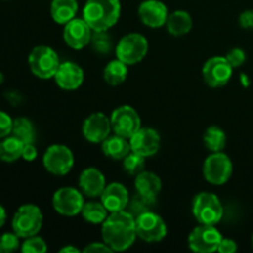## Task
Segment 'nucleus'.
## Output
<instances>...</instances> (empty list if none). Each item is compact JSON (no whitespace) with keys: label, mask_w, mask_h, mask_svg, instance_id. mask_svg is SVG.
I'll use <instances>...</instances> for the list:
<instances>
[{"label":"nucleus","mask_w":253,"mask_h":253,"mask_svg":"<svg viewBox=\"0 0 253 253\" xmlns=\"http://www.w3.org/2000/svg\"><path fill=\"white\" fill-rule=\"evenodd\" d=\"M100 202L103 203L109 212L121 211V210H126L127 208L128 202H130V194L125 185L119 182H113L106 184L105 189L100 195Z\"/></svg>","instance_id":"6ab92c4d"},{"label":"nucleus","mask_w":253,"mask_h":253,"mask_svg":"<svg viewBox=\"0 0 253 253\" xmlns=\"http://www.w3.org/2000/svg\"><path fill=\"white\" fill-rule=\"evenodd\" d=\"M6 210H5V208L2 207V205H0V229H1L2 226H4V224L6 222Z\"/></svg>","instance_id":"79ce46f5"},{"label":"nucleus","mask_w":253,"mask_h":253,"mask_svg":"<svg viewBox=\"0 0 253 253\" xmlns=\"http://www.w3.org/2000/svg\"><path fill=\"white\" fill-rule=\"evenodd\" d=\"M2 81H4V76H2V73H0V84L2 83Z\"/></svg>","instance_id":"c03bdc74"},{"label":"nucleus","mask_w":253,"mask_h":253,"mask_svg":"<svg viewBox=\"0 0 253 253\" xmlns=\"http://www.w3.org/2000/svg\"><path fill=\"white\" fill-rule=\"evenodd\" d=\"M120 15V0H86L83 7V19L93 31H108L119 21Z\"/></svg>","instance_id":"f03ea898"},{"label":"nucleus","mask_w":253,"mask_h":253,"mask_svg":"<svg viewBox=\"0 0 253 253\" xmlns=\"http://www.w3.org/2000/svg\"><path fill=\"white\" fill-rule=\"evenodd\" d=\"M101 151L108 158L123 161L131 152L130 140L114 133L101 142Z\"/></svg>","instance_id":"4be33fe9"},{"label":"nucleus","mask_w":253,"mask_h":253,"mask_svg":"<svg viewBox=\"0 0 253 253\" xmlns=\"http://www.w3.org/2000/svg\"><path fill=\"white\" fill-rule=\"evenodd\" d=\"M192 212L199 224L217 225L224 216V207L216 194L200 192L193 199Z\"/></svg>","instance_id":"7ed1b4c3"},{"label":"nucleus","mask_w":253,"mask_h":253,"mask_svg":"<svg viewBox=\"0 0 253 253\" xmlns=\"http://www.w3.org/2000/svg\"><path fill=\"white\" fill-rule=\"evenodd\" d=\"M131 151L145 158L152 157L160 151L161 136L155 128L141 127L130 138Z\"/></svg>","instance_id":"dca6fc26"},{"label":"nucleus","mask_w":253,"mask_h":253,"mask_svg":"<svg viewBox=\"0 0 253 253\" xmlns=\"http://www.w3.org/2000/svg\"><path fill=\"white\" fill-rule=\"evenodd\" d=\"M237 251V244L232 239H227V237H222L221 242H220L219 247H217V252L220 253H234Z\"/></svg>","instance_id":"4c0bfd02"},{"label":"nucleus","mask_w":253,"mask_h":253,"mask_svg":"<svg viewBox=\"0 0 253 253\" xmlns=\"http://www.w3.org/2000/svg\"><path fill=\"white\" fill-rule=\"evenodd\" d=\"M43 224L41 209L35 204H24L15 211L11 220L12 231L20 239L35 236L39 234Z\"/></svg>","instance_id":"20e7f679"},{"label":"nucleus","mask_w":253,"mask_h":253,"mask_svg":"<svg viewBox=\"0 0 253 253\" xmlns=\"http://www.w3.org/2000/svg\"><path fill=\"white\" fill-rule=\"evenodd\" d=\"M234 67L230 64L226 57L215 56L208 59L203 66V79L210 88H221L231 79Z\"/></svg>","instance_id":"ddd939ff"},{"label":"nucleus","mask_w":253,"mask_h":253,"mask_svg":"<svg viewBox=\"0 0 253 253\" xmlns=\"http://www.w3.org/2000/svg\"><path fill=\"white\" fill-rule=\"evenodd\" d=\"M251 242H252V247H253V235H252V240H251Z\"/></svg>","instance_id":"a18cd8bd"},{"label":"nucleus","mask_w":253,"mask_h":253,"mask_svg":"<svg viewBox=\"0 0 253 253\" xmlns=\"http://www.w3.org/2000/svg\"><path fill=\"white\" fill-rule=\"evenodd\" d=\"M84 253H111L113 250L105 244V242H91L85 249L83 250Z\"/></svg>","instance_id":"e433bc0d"},{"label":"nucleus","mask_w":253,"mask_h":253,"mask_svg":"<svg viewBox=\"0 0 253 253\" xmlns=\"http://www.w3.org/2000/svg\"><path fill=\"white\" fill-rule=\"evenodd\" d=\"M222 235L216 225L200 224L192 230L188 236V246L197 253H212L217 251Z\"/></svg>","instance_id":"1a4fd4ad"},{"label":"nucleus","mask_w":253,"mask_h":253,"mask_svg":"<svg viewBox=\"0 0 253 253\" xmlns=\"http://www.w3.org/2000/svg\"><path fill=\"white\" fill-rule=\"evenodd\" d=\"M239 24L242 29L253 30V10H246L239 16Z\"/></svg>","instance_id":"58836bf2"},{"label":"nucleus","mask_w":253,"mask_h":253,"mask_svg":"<svg viewBox=\"0 0 253 253\" xmlns=\"http://www.w3.org/2000/svg\"><path fill=\"white\" fill-rule=\"evenodd\" d=\"M90 44L94 51L100 54L110 53L114 46L113 39L108 31H93Z\"/></svg>","instance_id":"7c9ffc66"},{"label":"nucleus","mask_w":253,"mask_h":253,"mask_svg":"<svg viewBox=\"0 0 253 253\" xmlns=\"http://www.w3.org/2000/svg\"><path fill=\"white\" fill-rule=\"evenodd\" d=\"M156 203H157V199H151V198L143 197V195L136 193L135 197L130 198V202H128L126 210L131 215L137 217L138 215L143 214V212L155 210Z\"/></svg>","instance_id":"c756f323"},{"label":"nucleus","mask_w":253,"mask_h":253,"mask_svg":"<svg viewBox=\"0 0 253 253\" xmlns=\"http://www.w3.org/2000/svg\"><path fill=\"white\" fill-rule=\"evenodd\" d=\"M145 160L143 156L138 155L131 151L127 156L123 160V167L126 173L130 175H137L142 170H145Z\"/></svg>","instance_id":"2f4dec72"},{"label":"nucleus","mask_w":253,"mask_h":253,"mask_svg":"<svg viewBox=\"0 0 253 253\" xmlns=\"http://www.w3.org/2000/svg\"><path fill=\"white\" fill-rule=\"evenodd\" d=\"M204 145L210 152H222L226 147L227 137L225 131L216 125L209 126L203 136Z\"/></svg>","instance_id":"bb28decb"},{"label":"nucleus","mask_w":253,"mask_h":253,"mask_svg":"<svg viewBox=\"0 0 253 253\" xmlns=\"http://www.w3.org/2000/svg\"><path fill=\"white\" fill-rule=\"evenodd\" d=\"M25 143L15 136L10 135L0 141V161L12 163L22 157Z\"/></svg>","instance_id":"a878e982"},{"label":"nucleus","mask_w":253,"mask_h":253,"mask_svg":"<svg viewBox=\"0 0 253 253\" xmlns=\"http://www.w3.org/2000/svg\"><path fill=\"white\" fill-rule=\"evenodd\" d=\"M12 124H14V120L11 116L5 111L0 110V140L11 135Z\"/></svg>","instance_id":"c9c22d12"},{"label":"nucleus","mask_w":253,"mask_h":253,"mask_svg":"<svg viewBox=\"0 0 253 253\" xmlns=\"http://www.w3.org/2000/svg\"><path fill=\"white\" fill-rule=\"evenodd\" d=\"M136 193L143 197L157 199L158 194L162 190V180L156 173L150 170H142L135 177Z\"/></svg>","instance_id":"412c9836"},{"label":"nucleus","mask_w":253,"mask_h":253,"mask_svg":"<svg viewBox=\"0 0 253 253\" xmlns=\"http://www.w3.org/2000/svg\"><path fill=\"white\" fill-rule=\"evenodd\" d=\"M37 157V148L34 143H27L24 146V150H22V157L27 162H32V161L36 160Z\"/></svg>","instance_id":"ea45409f"},{"label":"nucleus","mask_w":253,"mask_h":253,"mask_svg":"<svg viewBox=\"0 0 253 253\" xmlns=\"http://www.w3.org/2000/svg\"><path fill=\"white\" fill-rule=\"evenodd\" d=\"M93 30L86 24L85 20L74 17L69 22L64 25L63 40L67 46L73 49H83L88 44H90Z\"/></svg>","instance_id":"2eb2a0df"},{"label":"nucleus","mask_w":253,"mask_h":253,"mask_svg":"<svg viewBox=\"0 0 253 253\" xmlns=\"http://www.w3.org/2000/svg\"><path fill=\"white\" fill-rule=\"evenodd\" d=\"M84 197L81 189L63 187L56 190L52 197V205L57 214L66 217H74L81 214L84 205Z\"/></svg>","instance_id":"9b49d317"},{"label":"nucleus","mask_w":253,"mask_h":253,"mask_svg":"<svg viewBox=\"0 0 253 253\" xmlns=\"http://www.w3.org/2000/svg\"><path fill=\"white\" fill-rule=\"evenodd\" d=\"M141 22L151 29H160L166 26L168 19V7L161 0H145L137 10Z\"/></svg>","instance_id":"f3484780"},{"label":"nucleus","mask_w":253,"mask_h":253,"mask_svg":"<svg viewBox=\"0 0 253 253\" xmlns=\"http://www.w3.org/2000/svg\"><path fill=\"white\" fill-rule=\"evenodd\" d=\"M78 187L81 192L86 197L100 198L101 193L106 187L105 177L98 168H85L79 175Z\"/></svg>","instance_id":"aec40b11"},{"label":"nucleus","mask_w":253,"mask_h":253,"mask_svg":"<svg viewBox=\"0 0 253 253\" xmlns=\"http://www.w3.org/2000/svg\"><path fill=\"white\" fill-rule=\"evenodd\" d=\"M225 57L230 62V64L234 67V69L239 68V67H241L246 62V53H245L244 49L239 48V47L230 49Z\"/></svg>","instance_id":"f704fd0d"},{"label":"nucleus","mask_w":253,"mask_h":253,"mask_svg":"<svg viewBox=\"0 0 253 253\" xmlns=\"http://www.w3.org/2000/svg\"><path fill=\"white\" fill-rule=\"evenodd\" d=\"M234 166L226 153L212 152L207 157L203 165V175L205 180L212 185H222L229 182L232 175Z\"/></svg>","instance_id":"0eeeda50"},{"label":"nucleus","mask_w":253,"mask_h":253,"mask_svg":"<svg viewBox=\"0 0 253 253\" xmlns=\"http://www.w3.org/2000/svg\"><path fill=\"white\" fill-rule=\"evenodd\" d=\"M111 128L115 135L123 136L130 140L141 126V118L137 110L131 105H121L116 108L110 115Z\"/></svg>","instance_id":"f8f14e48"},{"label":"nucleus","mask_w":253,"mask_h":253,"mask_svg":"<svg viewBox=\"0 0 253 253\" xmlns=\"http://www.w3.org/2000/svg\"><path fill=\"white\" fill-rule=\"evenodd\" d=\"M59 57L49 46H36L29 54V67L31 73L40 79L53 78L58 71Z\"/></svg>","instance_id":"39448f33"},{"label":"nucleus","mask_w":253,"mask_h":253,"mask_svg":"<svg viewBox=\"0 0 253 253\" xmlns=\"http://www.w3.org/2000/svg\"><path fill=\"white\" fill-rule=\"evenodd\" d=\"M82 216L86 222L91 225H101L106 220L110 212L108 211L101 202H85L82 209Z\"/></svg>","instance_id":"cd10ccee"},{"label":"nucleus","mask_w":253,"mask_h":253,"mask_svg":"<svg viewBox=\"0 0 253 253\" xmlns=\"http://www.w3.org/2000/svg\"><path fill=\"white\" fill-rule=\"evenodd\" d=\"M11 135L19 138L20 141L27 145V143H35L36 140V128L31 120L27 118H17L12 124Z\"/></svg>","instance_id":"c85d7f7f"},{"label":"nucleus","mask_w":253,"mask_h":253,"mask_svg":"<svg viewBox=\"0 0 253 253\" xmlns=\"http://www.w3.org/2000/svg\"><path fill=\"white\" fill-rule=\"evenodd\" d=\"M242 82H244V85L245 86H247L249 85V81H247V77H246V74H242Z\"/></svg>","instance_id":"37998d69"},{"label":"nucleus","mask_w":253,"mask_h":253,"mask_svg":"<svg viewBox=\"0 0 253 253\" xmlns=\"http://www.w3.org/2000/svg\"><path fill=\"white\" fill-rule=\"evenodd\" d=\"M21 247L20 237L12 232H5L0 236V253H12Z\"/></svg>","instance_id":"72a5a7b5"},{"label":"nucleus","mask_w":253,"mask_h":253,"mask_svg":"<svg viewBox=\"0 0 253 253\" xmlns=\"http://www.w3.org/2000/svg\"><path fill=\"white\" fill-rule=\"evenodd\" d=\"M43 167L48 173L58 177L68 174L74 166V155L69 147L61 143L49 146L42 157Z\"/></svg>","instance_id":"6e6552de"},{"label":"nucleus","mask_w":253,"mask_h":253,"mask_svg":"<svg viewBox=\"0 0 253 253\" xmlns=\"http://www.w3.org/2000/svg\"><path fill=\"white\" fill-rule=\"evenodd\" d=\"M101 237L113 252L126 251L137 237L135 216L127 210L110 212L101 224Z\"/></svg>","instance_id":"f257e3e1"},{"label":"nucleus","mask_w":253,"mask_h":253,"mask_svg":"<svg viewBox=\"0 0 253 253\" xmlns=\"http://www.w3.org/2000/svg\"><path fill=\"white\" fill-rule=\"evenodd\" d=\"M77 11H78L77 0H52L51 16L57 24L66 25L76 17Z\"/></svg>","instance_id":"b1692460"},{"label":"nucleus","mask_w":253,"mask_h":253,"mask_svg":"<svg viewBox=\"0 0 253 253\" xmlns=\"http://www.w3.org/2000/svg\"><path fill=\"white\" fill-rule=\"evenodd\" d=\"M53 79L56 84L63 90H77L84 82V71L79 64L74 62H63L59 64L58 71Z\"/></svg>","instance_id":"a211bd4d"},{"label":"nucleus","mask_w":253,"mask_h":253,"mask_svg":"<svg viewBox=\"0 0 253 253\" xmlns=\"http://www.w3.org/2000/svg\"><path fill=\"white\" fill-rule=\"evenodd\" d=\"M111 131L110 118L101 111L90 114L82 126L84 138L90 143H101L110 136Z\"/></svg>","instance_id":"4468645a"},{"label":"nucleus","mask_w":253,"mask_h":253,"mask_svg":"<svg viewBox=\"0 0 253 253\" xmlns=\"http://www.w3.org/2000/svg\"><path fill=\"white\" fill-rule=\"evenodd\" d=\"M135 219L137 237L142 241L153 244L162 241L167 236V225L155 210L143 212Z\"/></svg>","instance_id":"9d476101"},{"label":"nucleus","mask_w":253,"mask_h":253,"mask_svg":"<svg viewBox=\"0 0 253 253\" xmlns=\"http://www.w3.org/2000/svg\"><path fill=\"white\" fill-rule=\"evenodd\" d=\"M166 27L172 36H184L192 30L193 19L189 12L184 10H175L172 14L168 15Z\"/></svg>","instance_id":"5701e85b"},{"label":"nucleus","mask_w":253,"mask_h":253,"mask_svg":"<svg viewBox=\"0 0 253 253\" xmlns=\"http://www.w3.org/2000/svg\"><path fill=\"white\" fill-rule=\"evenodd\" d=\"M128 74L127 64L119 58L113 59L105 66L103 71V78L109 85L118 86L126 81Z\"/></svg>","instance_id":"393cba45"},{"label":"nucleus","mask_w":253,"mask_h":253,"mask_svg":"<svg viewBox=\"0 0 253 253\" xmlns=\"http://www.w3.org/2000/svg\"><path fill=\"white\" fill-rule=\"evenodd\" d=\"M47 244L42 237L35 236L27 237V239H24V242L21 244V252L24 253H44L47 251Z\"/></svg>","instance_id":"473e14b6"},{"label":"nucleus","mask_w":253,"mask_h":253,"mask_svg":"<svg viewBox=\"0 0 253 253\" xmlns=\"http://www.w3.org/2000/svg\"><path fill=\"white\" fill-rule=\"evenodd\" d=\"M59 252L61 253H79L81 252V250L78 249V247H74V246H64L62 247L61 250H59Z\"/></svg>","instance_id":"a19ab883"},{"label":"nucleus","mask_w":253,"mask_h":253,"mask_svg":"<svg viewBox=\"0 0 253 253\" xmlns=\"http://www.w3.org/2000/svg\"><path fill=\"white\" fill-rule=\"evenodd\" d=\"M148 52V41L142 34L131 32L119 40L115 46L116 58L123 61L127 66L140 63Z\"/></svg>","instance_id":"423d86ee"}]
</instances>
